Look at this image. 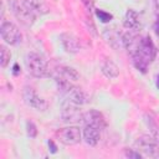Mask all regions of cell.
<instances>
[{"mask_svg": "<svg viewBox=\"0 0 159 159\" xmlns=\"http://www.w3.org/2000/svg\"><path fill=\"white\" fill-rule=\"evenodd\" d=\"M122 40L133 58L135 68L144 73L157 53V48L152 39L149 36H140L137 34V31L129 30V32H127Z\"/></svg>", "mask_w": 159, "mask_h": 159, "instance_id": "obj_1", "label": "cell"}, {"mask_svg": "<svg viewBox=\"0 0 159 159\" xmlns=\"http://www.w3.org/2000/svg\"><path fill=\"white\" fill-rule=\"evenodd\" d=\"M25 65L29 73L34 77H45L47 75V61L37 52H29L25 57Z\"/></svg>", "mask_w": 159, "mask_h": 159, "instance_id": "obj_2", "label": "cell"}, {"mask_svg": "<svg viewBox=\"0 0 159 159\" xmlns=\"http://www.w3.org/2000/svg\"><path fill=\"white\" fill-rule=\"evenodd\" d=\"M11 7H12V12H14L15 17L22 25H25L27 27L32 26L37 15L31 10V7L26 4L25 0H14L11 4Z\"/></svg>", "mask_w": 159, "mask_h": 159, "instance_id": "obj_3", "label": "cell"}, {"mask_svg": "<svg viewBox=\"0 0 159 159\" xmlns=\"http://www.w3.org/2000/svg\"><path fill=\"white\" fill-rule=\"evenodd\" d=\"M134 145L138 152H142L143 155L150 158H159V142H157L150 135H140L135 140Z\"/></svg>", "mask_w": 159, "mask_h": 159, "instance_id": "obj_4", "label": "cell"}, {"mask_svg": "<svg viewBox=\"0 0 159 159\" xmlns=\"http://www.w3.org/2000/svg\"><path fill=\"white\" fill-rule=\"evenodd\" d=\"M0 35H1L2 40L9 45H19L22 41V35H21L19 27L10 21L1 22Z\"/></svg>", "mask_w": 159, "mask_h": 159, "instance_id": "obj_5", "label": "cell"}, {"mask_svg": "<svg viewBox=\"0 0 159 159\" xmlns=\"http://www.w3.org/2000/svg\"><path fill=\"white\" fill-rule=\"evenodd\" d=\"M57 139L65 145H75L81 142V129L78 127H66L56 132Z\"/></svg>", "mask_w": 159, "mask_h": 159, "instance_id": "obj_6", "label": "cell"}, {"mask_svg": "<svg viewBox=\"0 0 159 159\" xmlns=\"http://www.w3.org/2000/svg\"><path fill=\"white\" fill-rule=\"evenodd\" d=\"M22 96H24L25 103H26L27 106H30V107L37 109V111H45V109H47V107H48L47 102H46L43 98H41L32 88H29V87L25 88Z\"/></svg>", "mask_w": 159, "mask_h": 159, "instance_id": "obj_7", "label": "cell"}, {"mask_svg": "<svg viewBox=\"0 0 159 159\" xmlns=\"http://www.w3.org/2000/svg\"><path fill=\"white\" fill-rule=\"evenodd\" d=\"M61 116L66 122H78L83 118V113L81 112V109H78V104L72 103L70 101H66L62 104Z\"/></svg>", "mask_w": 159, "mask_h": 159, "instance_id": "obj_8", "label": "cell"}, {"mask_svg": "<svg viewBox=\"0 0 159 159\" xmlns=\"http://www.w3.org/2000/svg\"><path fill=\"white\" fill-rule=\"evenodd\" d=\"M61 39V43L63 46V48L70 52V53H77L81 50V45H80V40L71 32H63L60 36Z\"/></svg>", "mask_w": 159, "mask_h": 159, "instance_id": "obj_9", "label": "cell"}, {"mask_svg": "<svg viewBox=\"0 0 159 159\" xmlns=\"http://www.w3.org/2000/svg\"><path fill=\"white\" fill-rule=\"evenodd\" d=\"M82 120L84 122V124L94 125V127H98L99 129L104 128V125H106V120H104L102 113H99L98 111H94V109H91V111L83 113Z\"/></svg>", "mask_w": 159, "mask_h": 159, "instance_id": "obj_10", "label": "cell"}, {"mask_svg": "<svg viewBox=\"0 0 159 159\" xmlns=\"http://www.w3.org/2000/svg\"><path fill=\"white\" fill-rule=\"evenodd\" d=\"M65 96H66V101H70L72 103H76V104H83L87 102V98H86V94L82 92V89H80L78 87H75V86H70L65 92Z\"/></svg>", "mask_w": 159, "mask_h": 159, "instance_id": "obj_11", "label": "cell"}, {"mask_svg": "<svg viewBox=\"0 0 159 159\" xmlns=\"http://www.w3.org/2000/svg\"><path fill=\"white\" fill-rule=\"evenodd\" d=\"M124 27L128 29V30H132V31H138L140 27H142V24H140V19H139V15L137 11H134L133 9H129L127 10L125 15H124Z\"/></svg>", "mask_w": 159, "mask_h": 159, "instance_id": "obj_12", "label": "cell"}, {"mask_svg": "<svg viewBox=\"0 0 159 159\" xmlns=\"http://www.w3.org/2000/svg\"><path fill=\"white\" fill-rule=\"evenodd\" d=\"M83 138L84 142L88 145H96L99 142L101 138V129L98 127L94 125H89V124H84V129H83Z\"/></svg>", "mask_w": 159, "mask_h": 159, "instance_id": "obj_13", "label": "cell"}, {"mask_svg": "<svg viewBox=\"0 0 159 159\" xmlns=\"http://www.w3.org/2000/svg\"><path fill=\"white\" fill-rule=\"evenodd\" d=\"M56 76L55 77H61V78H65L67 81H78L80 80V73L72 68V67H68V66H61L57 68L56 71Z\"/></svg>", "mask_w": 159, "mask_h": 159, "instance_id": "obj_14", "label": "cell"}, {"mask_svg": "<svg viewBox=\"0 0 159 159\" xmlns=\"http://www.w3.org/2000/svg\"><path fill=\"white\" fill-rule=\"evenodd\" d=\"M101 70H102V73H103L107 78H109V80L117 78V77L119 76V70H118L117 65H116L113 61H111V60H106V61L102 63Z\"/></svg>", "mask_w": 159, "mask_h": 159, "instance_id": "obj_15", "label": "cell"}, {"mask_svg": "<svg viewBox=\"0 0 159 159\" xmlns=\"http://www.w3.org/2000/svg\"><path fill=\"white\" fill-rule=\"evenodd\" d=\"M25 1L36 15H45L50 11L48 6L43 0H25Z\"/></svg>", "mask_w": 159, "mask_h": 159, "instance_id": "obj_16", "label": "cell"}, {"mask_svg": "<svg viewBox=\"0 0 159 159\" xmlns=\"http://www.w3.org/2000/svg\"><path fill=\"white\" fill-rule=\"evenodd\" d=\"M10 57H11L10 51L4 45H1L0 46V65H1V67L7 66V63L10 62Z\"/></svg>", "mask_w": 159, "mask_h": 159, "instance_id": "obj_17", "label": "cell"}, {"mask_svg": "<svg viewBox=\"0 0 159 159\" xmlns=\"http://www.w3.org/2000/svg\"><path fill=\"white\" fill-rule=\"evenodd\" d=\"M96 15H97V17L102 21V22H109L112 19H113V16H112V14H109V12H107V11H104V10H96Z\"/></svg>", "mask_w": 159, "mask_h": 159, "instance_id": "obj_18", "label": "cell"}, {"mask_svg": "<svg viewBox=\"0 0 159 159\" xmlns=\"http://www.w3.org/2000/svg\"><path fill=\"white\" fill-rule=\"evenodd\" d=\"M26 133H27V137H30V138H35L37 135V128L34 122H31V120L26 122Z\"/></svg>", "mask_w": 159, "mask_h": 159, "instance_id": "obj_19", "label": "cell"}, {"mask_svg": "<svg viewBox=\"0 0 159 159\" xmlns=\"http://www.w3.org/2000/svg\"><path fill=\"white\" fill-rule=\"evenodd\" d=\"M124 154L128 158H140L142 157V154L139 152H134L133 149H125L124 150Z\"/></svg>", "mask_w": 159, "mask_h": 159, "instance_id": "obj_20", "label": "cell"}, {"mask_svg": "<svg viewBox=\"0 0 159 159\" xmlns=\"http://www.w3.org/2000/svg\"><path fill=\"white\" fill-rule=\"evenodd\" d=\"M47 144H48V148L51 149V153H56V152H57V147L55 145V143H53L52 140H48Z\"/></svg>", "mask_w": 159, "mask_h": 159, "instance_id": "obj_21", "label": "cell"}, {"mask_svg": "<svg viewBox=\"0 0 159 159\" xmlns=\"http://www.w3.org/2000/svg\"><path fill=\"white\" fill-rule=\"evenodd\" d=\"M19 72H20V70H19V65L15 63V65H14V71H12V73L16 76V75H19Z\"/></svg>", "mask_w": 159, "mask_h": 159, "instance_id": "obj_22", "label": "cell"}, {"mask_svg": "<svg viewBox=\"0 0 159 159\" xmlns=\"http://www.w3.org/2000/svg\"><path fill=\"white\" fill-rule=\"evenodd\" d=\"M157 87L159 88V76H158V78H157Z\"/></svg>", "mask_w": 159, "mask_h": 159, "instance_id": "obj_23", "label": "cell"}]
</instances>
